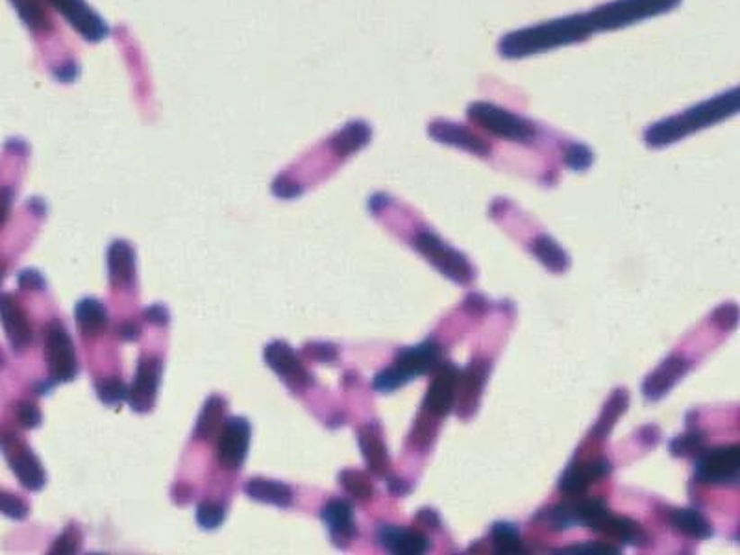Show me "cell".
Here are the masks:
<instances>
[{
  "label": "cell",
  "mask_w": 740,
  "mask_h": 555,
  "mask_svg": "<svg viewBox=\"0 0 740 555\" xmlns=\"http://www.w3.org/2000/svg\"><path fill=\"white\" fill-rule=\"evenodd\" d=\"M738 108V91L733 89L727 94H720L717 99L703 103L698 108H692L678 117H670L666 121H661L646 130V145L648 147H664L674 143L685 136H689L694 130H701L709 124H715L722 121L724 117H729L736 112Z\"/></svg>",
  "instance_id": "1"
},
{
  "label": "cell",
  "mask_w": 740,
  "mask_h": 555,
  "mask_svg": "<svg viewBox=\"0 0 740 555\" xmlns=\"http://www.w3.org/2000/svg\"><path fill=\"white\" fill-rule=\"evenodd\" d=\"M441 346L429 339L417 346L402 348L394 363L375 378V390H378V393H393V390L406 385L413 378L435 372L441 367Z\"/></svg>",
  "instance_id": "2"
},
{
  "label": "cell",
  "mask_w": 740,
  "mask_h": 555,
  "mask_svg": "<svg viewBox=\"0 0 740 555\" xmlns=\"http://www.w3.org/2000/svg\"><path fill=\"white\" fill-rule=\"evenodd\" d=\"M468 117L501 139L528 143L537 138V126L531 121L494 104L476 103L468 108Z\"/></svg>",
  "instance_id": "3"
},
{
  "label": "cell",
  "mask_w": 740,
  "mask_h": 555,
  "mask_svg": "<svg viewBox=\"0 0 740 555\" xmlns=\"http://www.w3.org/2000/svg\"><path fill=\"white\" fill-rule=\"evenodd\" d=\"M413 245L437 271L443 273L450 280L463 285L473 282L474 271L473 265L468 264V259L459 250L447 245L439 236L431 232H420L417 234Z\"/></svg>",
  "instance_id": "4"
},
{
  "label": "cell",
  "mask_w": 740,
  "mask_h": 555,
  "mask_svg": "<svg viewBox=\"0 0 740 555\" xmlns=\"http://www.w3.org/2000/svg\"><path fill=\"white\" fill-rule=\"evenodd\" d=\"M696 470L694 478L699 483H733L738 478L740 470V448L736 444L731 446H718V448H705L696 457Z\"/></svg>",
  "instance_id": "5"
},
{
  "label": "cell",
  "mask_w": 740,
  "mask_h": 555,
  "mask_svg": "<svg viewBox=\"0 0 740 555\" xmlns=\"http://www.w3.org/2000/svg\"><path fill=\"white\" fill-rule=\"evenodd\" d=\"M0 448L6 452L12 470L26 488L40 491V488L45 487L47 476L40 460L15 434L6 432L0 435Z\"/></svg>",
  "instance_id": "6"
},
{
  "label": "cell",
  "mask_w": 740,
  "mask_h": 555,
  "mask_svg": "<svg viewBox=\"0 0 740 555\" xmlns=\"http://www.w3.org/2000/svg\"><path fill=\"white\" fill-rule=\"evenodd\" d=\"M45 359L52 380L73 381L78 374V363L73 341L63 326L52 324L45 337Z\"/></svg>",
  "instance_id": "7"
},
{
  "label": "cell",
  "mask_w": 740,
  "mask_h": 555,
  "mask_svg": "<svg viewBox=\"0 0 740 555\" xmlns=\"http://www.w3.org/2000/svg\"><path fill=\"white\" fill-rule=\"evenodd\" d=\"M250 444V422L243 416H231L221 430L217 452L219 461L224 469H239L248 453Z\"/></svg>",
  "instance_id": "8"
},
{
  "label": "cell",
  "mask_w": 740,
  "mask_h": 555,
  "mask_svg": "<svg viewBox=\"0 0 740 555\" xmlns=\"http://www.w3.org/2000/svg\"><path fill=\"white\" fill-rule=\"evenodd\" d=\"M161 363L156 357H145L140 362L138 374L126 390V402L138 413H149L154 407L159 385Z\"/></svg>",
  "instance_id": "9"
},
{
  "label": "cell",
  "mask_w": 740,
  "mask_h": 555,
  "mask_svg": "<svg viewBox=\"0 0 740 555\" xmlns=\"http://www.w3.org/2000/svg\"><path fill=\"white\" fill-rule=\"evenodd\" d=\"M266 365L271 367L278 376H282L291 387H306L311 383V376L302 365L294 350L284 341L268 343L263 350Z\"/></svg>",
  "instance_id": "10"
},
{
  "label": "cell",
  "mask_w": 740,
  "mask_h": 555,
  "mask_svg": "<svg viewBox=\"0 0 740 555\" xmlns=\"http://www.w3.org/2000/svg\"><path fill=\"white\" fill-rule=\"evenodd\" d=\"M613 465L605 457H596L591 461H574L561 476L559 488L566 495H582L591 483L608 478Z\"/></svg>",
  "instance_id": "11"
},
{
  "label": "cell",
  "mask_w": 740,
  "mask_h": 555,
  "mask_svg": "<svg viewBox=\"0 0 740 555\" xmlns=\"http://www.w3.org/2000/svg\"><path fill=\"white\" fill-rule=\"evenodd\" d=\"M459 371L454 365H441L437 369V376L429 385L424 411L431 413L433 416H447L456 404V389H457Z\"/></svg>",
  "instance_id": "12"
},
{
  "label": "cell",
  "mask_w": 740,
  "mask_h": 555,
  "mask_svg": "<svg viewBox=\"0 0 740 555\" xmlns=\"http://www.w3.org/2000/svg\"><path fill=\"white\" fill-rule=\"evenodd\" d=\"M428 132L433 139H437L439 143H447V145L463 148L466 152H473L478 156H487L491 152V147L485 139L476 136L473 130H468L456 122L437 121L428 126Z\"/></svg>",
  "instance_id": "13"
},
{
  "label": "cell",
  "mask_w": 740,
  "mask_h": 555,
  "mask_svg": "<svg viewBox=\"0 0 740 555\" xmlns=\"http://www.w3.org/2000/svg\"><path fill=\"white\" fill-rule=\"evenodd\" d=\"M690 369V363L681 355H672L645 380L643 393L648 400L663 398Z\"/></svg>",
  "instance_id": "14"
},
{
  "label": "cell",
  "mask_w": 740,
  "mask_h": 555,
  "mask_svg": "<svg viewBox=\"0 0 740 555\" xmlns=\"http://www.w3.org/2000/svg\"><path fill=\"white\" fill-rule=\"evenodd\" d=\"M322 520L329 530L331 541L339 548H345L356 535L354 509L345 500H331L322 509Z\"/></svg>",
  "instance_id": "15"
},
{
  "label": "cell",
  "mask_w": 740,
  "mask_h": 555,
  "mask_svg": "<svg viewBox=\"0 0 740 555\" xmlns=\"http://www.w3.org/2000/svg\"><path fill=\"white\" fill-rule=\"evenodd\" d=\"M0 320L15 350H23L32 341V328L21 304L12 295L0 297Z\"/></svg>",
  "instance_id": "16"
},
{
  "label": "cell",
  "mask_w": 740,
  "mask_h": 555,
  "mask_svg": "<svg viewBox=\"0 0 740 555\" xmlns=\"http://www.w3.org/2000/svg\"><path fill=\"white\" fill-rule=\"evenodd\" d=\"M378 542L389 551L400 555H419L428 551L429 548V541L426 539V535L415 530L396 526H382L378 530Z\"/></svg>",
  "instance_id": "17"
},
{
  "label": "cell",
  "mask_w": 740,
  "mask_h": 555,
  "mask_svg": "<svg viewBox=\"0 0 740 555\" xmlns=\"http://www.w3.org/2000/svg\"><path fill=\"white\" fill-rule=\"evenodd\" d=\"M359 448L370 472L385 476L389 472V453L376 424H368L359 432Z\"/></svg>",
  "instance_id": "18"
},
{
  "label": "cell",
  "mask_w": 740,
  "mask_h": 555,
  "mask_svg": "<svg viewBox=\"0 0 740 555\" xmlns=\"http://www.w3.org/2000/svg\"><path fill=\"white\" fill-rule=\"evenodd\" d=\"M108 267L112 283L117 287H131L136 282V252L126 241H115L108 252Z\"/></svg>",
  "instance_id": "19"
},
{
  "label": "cell",
  "mask_w": 740,
  "mask_h": 555,
  "mask_svg": "<svg viewBox=\"0 0 740 555\" xmlns=\"http://www.w3.org/2000/svg\"><path fill=\"white\" fill-rule=\"evenodd\" d=\"M487 365L483 362H474L465 372H459L457 378V389H456V400L461 404V409L470 413L473 411V404L478 402L485 380H487Z\"/></svg>",
  "instance_id": "20"
},
{
  "label": "cell",
  "mask_w": 740,
  "mask_h": 555,
  "mask_svg": "<svg viewBox=\"0 0 740 555\" xmlns=\"http://www.w3.org/2000/svg\"><path fill=\"white\" fill-rule=\"evenodd\" d=\"M245 493L252 500L268 504V506L289 507L293 502V493L287 485L275 481V479H266V478H252L245 485Z\"/></svg>",
  "instance_id": "21"
},
{
  "label": "cell",
  "mask_w": 740,
  "mask_h": 555,
  "mask_svg": "<svg viewBox=\"0 0 740 555\" xmlns=\"http://www.w3.org/2000/svg\"><path fill=\"white\" fill-rule=\"evenodd\" d=\"M75 318L80 332L87 337H96L100 334H104L108 326V311L104 304L98 302L96 299L80 300L75 309Z\"/></svg>",
  "instance_id": "22"
},
{
  "label": "cell",
  "mask_w": 740,
  "mask_h": 555,
  "mask_svg": "<svg viewBox=\"0 0 740 555\" xmlns=\"http://www.w3.org/2000/svg\"><path fill=\"white\" fill-rule=\"evenodd\" d=\"M668 520L674 530L690 539H709L713 535L711 522L696 509H674Z\"/></svg>",
  "instance_id": "23"
},
{
  "label": "cell",
  "mask_w": 740,
  "mask_h": 555,
  "mask_svg": "<svg viewBox=\"0 0 740 555\" xmlns=\"http://www.w3.org/2000/svg\"><path fill=\"white\" fill-rule=\"evenodd\" d=\"M531 250H533V255L539 259L548 271L564 273L568 269L570 261H568L566 252L550 236L535 237Z\"/></svg>",
  "instance_id": "24"
},
{
  "label": "cell",
  "mask_w": 740,
  "mask_h": 555,
  "mask_svg": "<svg viewBox=\"0 0 740 555\" xmlns=\"http://www.w3.org/2000/svg\"><path fill=\"white\" fill-rule=\"evenodd\" d=\"M627 404H629V398H627L626 390L624 389L615 390V393L611 395V398L608 400V404H605V407L600 415V420L596 422V426L592 428V435L598 437V439L608 437L611 434V430L615 428V424L620 418V415L627 409Z\"/></svg>",
  "instance_id": "25"
},
{
  "label": "cell",
  "mask_w": 740,
  "mask_h": 555,
  "mask_svg": "<svg viewBox=\"0 0 740 555\" xmlns=\"http://www.w3.org/2000/svg\"><path fill=\"white\" fill-rule=\"evenodd\" d=\"M224 409H226V404L221 397L208 398V402L204 404V407H202V413L198 416L196 428H194V437L196 439H212L219 432V426H221L222 416H224Z\"/></svg>",
  "instance_id": "26"
},
{
  "label": "cell",
  "mask_w": 740,
  "mask_h": 555,
  "mask_svg": "<svg viewBox=\"0 0 740 555\" xmlns=\"http://www.w3.org/2000/svg\"><path fill=\"white\" fill-rule=\"evenodd\" d=\"M491 537H492V544L498 553L513 555V553H522L524 550L519 530L513 524H510V522H498V524H494Z\"/></svg>",
  "instance_id": "27"
},
{
  "label": "cell",
  "mask_w": 740,
  "mask_h": 555,
  "mask_svg": "<svg viewBox=\"0 0 740 555\" xmlns=\"http://www.w3.org/2000/svg\"><path fill=\"white\" fill-rule=\"evenodd\" d=\"M339 481H341L345 491H347L350 497L357 498V500H370V498H373V495H375L373 483H370V479H368L363 472L345 470V472H341Z\"/></svg>",
  "instance_id": "28"
},
{
  "label": "cell",
  "mask_w": 740,
  "mask_h": 555,
  "mask_svg": "<svg viewBox=\"0 0 740 555\" xmlns=\"http://www.w3.org/2000/svg\"><path fill=\"white\" fill-rule=\"evenodd\" d=\"M705 450V437L699 432H689L670 443V452L676 457H698Z\"/></svg>",
  "instance_id": "29"
},
{
  "label": "cell",
  "mask_w": 740,
  "mask_h": 555,
  "mask_svg": "<svg viewBox=\"0 0 740 555\" xmlns=\"http://www.w3.org/2000/svg\"><path fill=\"white\" fill-rule=\"evenodd\" d=\"M226 518V507L217 502H202L196 507V522L204 530H217Z\"/></svg>",
  "instance_id": "30"
},
{
  "label": "cell",
  "mask_w": 740,
  "mask_h": 555,
  "mask_svg": "<svg viewBox=\"0 0 740 555\" xmlns=\"http://www.w3.org/2000/svg\"><path fill=\"white\" fill-rule=\"evenodd\" d=\"M128 387L119 378H106L96 383V395L106 406H119L126 400Z\"/></svg>",
  "instance_id": "31"
},
{
  "label": "cell",
  "mask_w": 740,
  "mask_h": 555,
  "mask_svg": "<svg viewBox=\"0 0 740 555\" xmlns=\"http://www.w3.org/2000/svg\"><path fill=\"white\" fill-rule=\"evenodd\" d=\"M592 161H594V156L585 145L572 143L564 150V163H566V167L572 171H587L592 166Z\"/></svg>",
  "instance_id": "32"
},
{
  "label": "cell",
  "mask_w": 740,
  "mask_h": 555,
  "mask_svg": "<svg viewBox=\"0 0 740 555\" xmlns=\"http://www.w3.org/2000/svg\"><path fill=\"white\" fill-rule=\"evenodd\" d=\"M0 513L14 520H23L28 515V507L21 498L8 493H0Z\"/></svg>",
  "instance_id": "33"
},
{
  "label": "cell",
  "mask_w": 740,
  "mask_h": 555,
  "mask_svg": "<svg viewBox=\"0 0 740 555\" xmlns=\"http://www.w3.org/2000/svg\"><path fill=\"white\" fill-rule=\"evenodd\" d=\"M304 354L310 359H315V362H322V363H329L338 359V348H335L331 343H310L304 346Z\"/></svg>",
  "instance_id": "34"
},
{
  "label": "cell",
  "mask_w": 740,
  "mask_h": 555,
  "mask_svg": "<svg viewBox=\"0 0 740 555\" xmlns=\"http://www.w3.org/2000/svg\"><path fill=\"white\" fill-rule=\"evenodd\" d=\"M80 546V532L73 526L67 528L52 544V553H75Z\"/></svg>",
  "instance_id": "35"
},
{
  "label": "cell",
  "mask_w": 740,
  "mask_h": 555,
  "mask_svg": "<svg viewBox=\"0 0 740 555\" xmlns=\"http://www.w3.org/2000/svg\"><path fill=\"white\" fill-rule=\"evenodd\" d=\"M559 553H580V555H605V553H618L617 548L603 544V542H585V544H576L568 546L564 550H559Z\"/></svg>",
  "instance_id": "36"
},
{
  "label": "cell",
  "mask_w": 740,
  "mask_h": 555,
  "mask_svg": "<svg viewBox=\"0 0 740 555\" xmlns=\"http://www.w3.org/2000/svg\"><path fill=\"white\" fill-rule=\"evenodd\" d=\"M17 420H19V424L23 428L32 430V428H36L41 424V411L30 402H23L17 407Z\"/></svg>",
  "instance_id": "37"
},
{
  "label": "cell",
  "mask_w": 740,
  "mask_h": 555,
  "mask_svg": "<svg viewBox=\"0 0 740 555\" xmlns=\"http://www.w3.org/2000/svg\"><path fill=\"white\" fill-rule=\"evenodd\" d=\"M19 285L23 289H45V278L38 271H23L19 274Z\"/></svg>",
  "instance_id": "38"
},
{
  "label": "cell",
  "mask_w": 740,
  "mask_h": 555,
  "mask_svg": "<svg viewBox=\"0 0 740 555\" xmlns=\"http://www.w3.org/2000/svg\"><path fill=\"white\" fill-rule=\"evenodd\" d=\"M145 318H147L149 322H152V324L163 326V324L169 322V311H167L163 306H150V308L145 311Z\"/></svg>",
  "instance_id": "39"
},
{
  "label": "cell",
  "mask_w": 740,
  "mask_h": 555,
  "mask_svg": "<svg viewBox=\"0 0 740 555\" xmlns=\"http://www.w3.org/2000/svg\"><path fill=\"white\" fill-rule=\"evenodd\" d=\"M389 491L394 497H403V495H408L411 491V487L400 478H393V479H389Z\"/></svg>",
  "instance_id": "40"
},
{
  "label": "cell",
  "mask_w": 740,
  "mask_h": 555,
  "mask_svg": "<svg viewBox=\"0 0 740 555\" xmlns=\"http://www.w3.org/2000/svg\"><path fill=\"white\" fill-rule=\"evenodd\" d=\"M119 336H121L122 339H126V341H133V339H136V337L140 336V330H138V326L133 324V322H122V324L119 326Z\"/></svg>",
  "instance_id": "41"
},
{
  "label": "cell",
  "mask_w": 740,
  "mask_h": 555,
  "mask_svg": "<svg viewBox=\"0 0 740 555\" xmlns=\"http://www.w3.org/2000/svg\"><path fill=\"white\" fill-rule=\"evenodd\" d=\"M419 520L422 522V524H426V526H429V528H437V526H439V515H437L433 509H422V511L419 513Z\"/></svg>",
  "instance_id": "42"
},
{
  "label": "cell",
  "mask_w": 740,
  "mask_h": 555,
  "mask_svg": "<svg viewBox=\"0 0 740 555\" xmlns=\"http://www.w3.org/2000/svg\"><path fill=\"white\" fill-rule=\"evenodd\" d=\"M10 210V194L8 191H0V226L5 224Z\"/></svg>",
  "instance_id": "43"
},
{
  "label": "cell",
  "mask_w": 740,
  "mask_h": 555,
  "mask_svg": "<svg viewBox=\"0 0 740 555\" xmlns=\"http://www.w3.org/2000/svg\"><path fill=\"white\" fill-rule=\"evenodd\" d=\"M3 362H5V359H3V352H0V365H3Z\"/></svg>",
  "instance_id": "44"
},
{
  "label": "cell",
  "mask_w": 740,
  "mask_h": 555,
  "mask_svg": "<svg viewBox=\"0 0 740 555\" xmlns=\"http://www.w3.org/2000/svg\"><path fill=\"white\" fill-rule=\"evenodd\" d=\"M0 278H3V269H0Z\"/></svg>",
  "instance_id": "45"
}]
</instances>
